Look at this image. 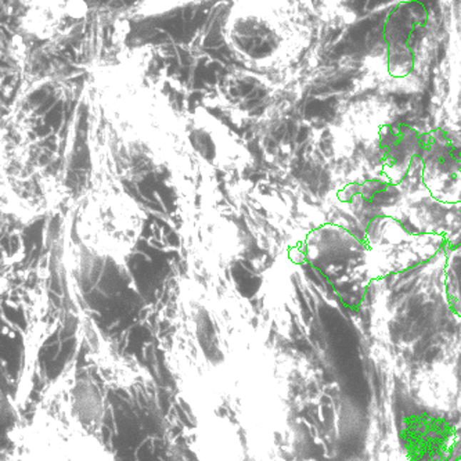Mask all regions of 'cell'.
<instances>
[{
    "label": "cell",
    "mask_w": 461,
    "mask_h": 461,
    "mask_svg": "<svg viewBox=\"0 0 461 461\" xmlns=\"http://www.w3.org/2000/svg\"><path fill=\"white\" fill-rule=\"evenodd\" d=\"M225 31L231 51L248 67L270 64L283 44L276 21L263 6H254V3L235 4Z\"/></svg>",
    "instance_id": "6da1fadb"
}]
</instances>
